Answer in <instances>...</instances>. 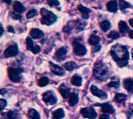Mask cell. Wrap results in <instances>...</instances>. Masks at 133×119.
<instances>
[{"mask_svg":"<svg viewBox=\"0 0 133 119\" xmlns=\"http://www.w3.org/2000/svg\"><path fill=\"white\" fill-rule=\"evenodd\" d=\"M111 54L115 61V62L120 67H124L128 65L129 58V53L125 46L121 44H115L111 48Z\"/></svg>","mask_w":133,"mask_h":119,"instance_id":"1","label":"cell"},{"mask_svg":"<svg viewBox=\"0 0 133 119\" xmlns=\"http://www.w3.org/2000/svg\"><path fill=\"white\" fill-rule=\"evenodd\" d=\"M94 76L100 80H106L109 76V71L108 67L101 62L98 61L94 66Z\"/></svg>","mask_w":133,"mask_h":119,"instance_id":"2","label":"cell"},{"mask_svg":"<svg viewBox=\"0 0 133 119\" xmlns=\"http://www.w3.org/2000/svg\"><path fill=\"white\" fill-rule=\"evenodd\" d=\"M41 14L42 15V18L41 19V22L42 24L51 25L54 23L57 19V16L51 12L47 10L46 9H41Z\"/></svg>","mask_w":133,"mask_h":119,"instance_id":"3","label":"cell"},{"mask_svg":"<svg viewBox=\"0 0 133 119\" xmlns=\"http://www.w3.org/2000/svg\"><path fill=\"white\" fill-rule=\"evenodd\" d=\"M23 69L21 68H9L8 69V75L9 79L14 82L17 83L21 80V73L23 72Z\"/></svg>","mask_w":133,"mask_h":119,"instance_id":"4","label":"cell"},{"mask_svg":"<svg viewBox=\"0 0 133 119\" xmlns=\"http://www.w3.org/2000/svg\"><path fill=\"white\" fill-rule=\"evenodd\" d=\"M43 101L48 104H55L57 102V97L51 91H47L43 94Z\"/></svg>","mask_w":133,"mask_h":119,"instance_id":"5","label":"cell"},{"mask_svg":"<svg viewBox=\"0 0 133 119\" xmlns=\"http://www.w3.org/2000/svg\"><path fill=\"white\" fill-rule=\"evenodd\" d=\"M80 113L86 118L95 119L96 117H97V112L93 108H83V109H81Z\"/></svg>","mask_w":133,"mask_h":119,"instance_id":"6","label":"cell"},{"mask_svg":"<svg viewBox=\"0 0 133 119\" xmlns=\"http://www.w3.org/2000/svg\"><path fill=\"white\" fill-rule=\"evenodd\" d=\"M74 53L79 56H83L87 53V48L84 45L79 44L78 41H74Z\"/></svg>","mask_w":133,"mask_h":119,"instance_id":"7","label":"cell"},{"mask_svg":"<svg viewBox=\"0 0 133 119\" xmlns=\"http://www.w3.org/2000/svg\"><path fill=\"white\" fill-rule=\"evenodd\" d=\"M18 52H19V50H18L17 45L13 44L5 49V51H4V55L5 58L13 57V56H16L18 54Z\"/></svg>","mask_w":133,"mask_h":119,"instance_id":"8","label":"cell"},{"mask_svg":"<svg viewBox=\"0 0 133 119\" xmlns=\"http://www.w3.org/2000/svg\"><path fill=\"white\" fill-rule=\"evenodd\" d=\"M66 54H67V48L65 47H62L59 48L56 52L55 55V58H56L58 61L61 62L65 59L66 58Z\"/></svg>","mask_w":133,"mask_h":119,"instance_id":"9","label":"cell"},{"mask_svg":"<svg viewBox=\"0 0 133 119\" xmlns=\"http://www.w3.org/2000/svg\"><path fill=\"white\" fill-rule=\"evenodd\" d=\"M90 91H91V93H92L94 96L98 97H100V98H101V99L107 98V97H108V95H107V94H106L105 92H104L103 90H99L96 86H92L91 88H90Z\"/></svg>","mask_w":133,"mask_h":119,"instance_id":"10","label":"cell"},{"mask_svg":"<svg viewBox=\"0 0 133 119\" xmlns=\"http://www.w3.org/2000/svg\"><path fill=\"white\" fill-rule=\"evenodd\" d=\"M50 65H51V72L55 75H57V76H63L65 74L64 69L62 67H60L59 65H55V64H54L52 62H50Z\"/></svg>","mask_w":133,"mask_h":119,"instance_id":"11","label":"cell"},{"mask_svg":"<svg viewBox=\"0 0 133 119\" xmlns=\"http://www.w3.org/2000/svg\"><path fill=\"white\" fill-rule=\"evenodd\" d=\"M118 8V2L115 0H111L107 3V9L109 12H116Z\"/></svg>","mask_w":133,"mask_h":119,"instance_id":"12","label":"cell"},{"mask_svg":"<svg viewBox=\"0 0 133 119\" xmlns=\"http://www.w3.org/2000/svg\"><path fill=\"white\" fill-rule=\"evenodd\" d=\"M69 91H70L69 88L67 87L65 84H62L59 87V92H60L61 95L63 97V98H65V99L69 97V96H70Z\"/></svg>","mask_w":133,"mask_h":119,"instance_id":"13","label":"cell"},{"mask_svg":"<svg viewBox=\"0 0 133 119\" xmlns=\"http://www.w3.org/2000/svg\"><path fill=\"white\" fill-rule=\"evenodd\" d=\"M97 105L98 106H101V108H102V111L105 113H109V114H113L115 112V109L114 108L108 103H104V104H97Z\"/></svg>","mask_w":133,"mask_h":119,"instance_id":"14","label":"cell"},{"mask_svg":"<svg viewBox=\"0 0 133 119\" xmlns=\"http://www.w3.org/2000/svg\"><path fill=\"white\" fill-rule=\"evenodd\" d=\"M30 36H31L33 38H34V39H39V38H41V37H43L44 34L43 31H41V30H39V29L33 28V29H31V30H30Z\"/></svg>","mask_w":133,"mask_h":119,"instance_id":"15","label":"cell"},{"mask_svg":"<svg viewBox=\"0 0 133 119\" xmlns=\"http://www.w3.org/2000/svg\"><path fill=\"white\" fill-rule=\"evenodd\" d=\"M12 6H13L14 12H16L21 13V12H23L25 11V7L23 6V5L21 2H18V1H15L13 2Z\"/></svg>","mask_w":133,"mask_h":119,"instance_id":"16","label":"cell"},{"mask_svg":"<svg viewBox=\"0 0 133 119\" xmlns=\"http://www.w3.org/2000/svg\"><path fill=\"white\" fill-rule=\"evenodd\" d=\"M124 87L130 93H133V80L132 79H125L123 82Z\"/></svg>","mask_w":133,"mask_h":119,"instance_id":"17","label":"cell"},{"mask_svg":"<svg viewBox=\"0 0 133 119\" xmlns=\"http://www.w3.org/2000/svg\"><path fill=\"white\" fill-rule=\"evenodd\" d=\"M78 9L80 11V12L82 13L83 17L84 19H88L89 18V13L90 12V9H88V8H87V7H85V6H83L82 5H79L78 6Z\"/></svg>","mask_w":133,"mask_h":119,"instance_id":"18","label":"cell"},{"mask_svg":"<svg viewBox=\"0 0 133 119\" xmlns=\"http://www.w3.org/2000/svg\"><path fill=\"white\" fill-rule=\"evenodd\" d=\"M65 117V112L63 109H58L52 113L53 119H62Z\"/></svg>","mask_w":133,"mask_h":119,"instance_id":"19","label":"cell"},{"mask_svg":"<svg viewBox=\"0 0 133 119\" xmlns=\"http://www.w3.org/2000/svg\"><path fill=\"white\" fill-rule=\"evenodd\" d=\"M79 101V97H78V95L75 93H72L70 94L69 97V104L71 106H75Z\"/></svg>","mask_w":133,"mask_h":119,"instance_id":"20","label":"cell"},{"mask_svg":"<svg viewBox=\"0 0 133 119\" xmlns=\"http://www.w3.org/2000/svg\"><path fill=\"white\" fill-rule=\"evenodd\" d=\"M82 82H83L82 78H81L79 76H78V75H75V76H73L72 77L71 83H72V84L74 85V86L79 87V86L82 85Z\"/></svg>","mask_w":133,"mask_h":119,"instance_id":"21","label":"cell"},{"mask_svg":"<svg viewBox=\"0 0 133 119\" xmlns=\"http://www.w3.org/2000/svg\"><path fill=\"white\" fill-rule=\"evenodd\" d=\"M5 119H16L17 118V112L14 111H9L6 113L2 114Z\"/></svg>","mask_w":133,"mask_h":119,"instance_id":"22","label":"cell"},{"mask_svg":"<svg viewBox=\"0 0 133 119\" xmlns=\"http://www.w3.org/2000/svg\"><path fill=\"white\" fill-rule=\"evenodd\" d=\"M100 41V38L98 36L95 35V34H92L90 37V39H89V43L91 45H94V46H96L98 44Z\"/></svg>","mask_w":133,"mask_h":119,"instance_id":"23","label":"cell"},{"mask_svg":"<svg viewBox=\"0 0 133 119\" xmlns=\"http://www.w3.org/2000/svg\"><path fill=\"white\" fill-rule=\"evenodd\" d=\"M118 27H119V30L122 33H126L129 31V27L127 25V23L125 22V21H120L119 23H118Z\"/></svg>","mask_w":133,"mask_h":119,"instance_id":"24","label":"cell"},{"mask_svg":"<svg viewBox=\"0 0 133 119\" xmlns=\"http://www.w3.org/2000/svg\"><path fill=\"white\" fill-rule=\"evenodd\" d=\"M28 116L30 119H40V115L34 109H30L28 112Z\"/></svg>","mask_w":133,"mask_h":119,"instance_id":"25","label":"cell"},{"mask_svg":"<svg viewBox=\"0 0 133 119\" xmlns=\"http://www.w3.org/2000/svg\"><path fill=\"white\" fill-rule=\"evenodd\" d=\"M100 26H101V28L103 31L107 32L111 28V23L108 20H104V21L101 23Z\"/></svg>","mask_w":133,"mask_h":119,"instance_id":"26","label":"cell"},{"mask_svg":"<svg viewBox=\"0 0 133 119\" xmlns=\"http://www.w3.org/2000/svg\"><path fill=\"white\" fill-rule=\"evenodd\" d=\"M126 98H127V96L125 94H117L115 95V100L118 103H123V102H125L126 101Z\"/></svg>","mask_w":133,"mask_h":119,"instance_id":"27","label":"cell"},{"mask_svg":"<svg viewBox=\"0 0 133 119\" xmlns=\"http://www.w3.org/2000/svg\"><path fill=\"white\" fill-rule=\"evenodd\" d=\"M109 87H114V88H118L119 87V79L117 78L116 76L113 77L111 79V81L108 83Z\"/></svg>","mask_w":133,"mask_h":119,"instance_id":"28","label":"cell"},{"mask_svg":"<svg viewBox=\"0 0 133 119\" xmlns=\"http://www.w3.org/2000/svg\"><path fill=\"white\" fill-rule=\"evenodd\" d=\"M48 83H49V80H48L47 77H41V78L38 80V82H37L38 86L41 87H45V86H47Z\"/></svg>","mask_w":133,"mask_h":119,"instance_id":"29","label":"cell"},{"mask_svg":"<svg viewBox=\"0 0 133 119\" xmlns=\"http://www.w3.org/2000/svg\"><path fill=\"white\" fill-rule=\"evenodd\" d=\"M75 68H76V64L73 62H69L65 64V69L68 71H72Z\"/></svg>","mask_w":133,"mask_h":119,"instance_id":"30","label":"cell"},{"mask_svg":"<svg viewBox=\"0 0 133 119\" xmlns=\"http://www.w3.org/2000/svg\"><path fill=\"white\" fill-rule=\"evenodd\" d=\"M129 7H131V5L129 2H125V0H120L119 1V8H120V9L124 10V9H125L127 8H129Z\"/></svg>","mask_w":133,"mask_h":119,"instance_id":"31","label":"cell"},{"mask_svg":"<svg viewBox=\"0 0 133 119\" xmlns=\"http://www.w3.org/2000/svg\"><path fill=\"white\" fill-rule=\"evenodd\" d=\"M26 48H27V49L29 51H32L34 46V42H33V41L31 40V38L30 37L26 38Z\"/></svg>","mask_w":133,"mask_h":119,"instance_id":"32","label":"cell"},{"mask_svg":"<svg viewBox=\"0 0 133 119\" xmlns=\"http://www.w3.org/2000/svg\"><path fill=\"white\" fill-rule=\"evenodd\" d=\"M37 14V11L36 9H30V10L28 11V12L26 13V17H27L28 19H30V18L35 16Z\"/></svg>","mask_w":133,"mask_h":119,"instance_id":"33","label":"cell"},{"mask_svg":"<svg viewBox=\"0 0 133 119\" xmlns=\"http://www.w3.org/2000/svg\"><path fill=\"white\" fill-rule=\"evenodd\" d=\"M48 3L51 7H56L59 5V2L58 0H47Z\"/></svg>","mask_w":133,"mask_h":119,"instance_id":"34","label":"cell"},{"mask_svg":"<svg viewBox=\"0 0 133 119\" xmlns=\"http://www.w3.org/2000/svg\"><path fill=\"white\" fill-rule=\"evenodd\" d=\"M108 37L109 38H111V39H117V38L119 37V34L117 33L116 31H111V32L108 35Z\"/></svg>","mask_w":133,"mask_h":119,"instance_id":"35","label":"cell"},{"mask_svg":"<svg viewBox=\"0 0 133 119\" xmlns=\"http://www.w3.org/2000/svg\"><path fill=\"white\" fill-rule=\"evenodd\" d=\"M21 15L18 12H13L12 13V18L14 19H21Z\"/></svg>","mask_w":133,"mask_h":119,"instance_id":"36","label":"cell"},{"mask_svg":"<svg viewBox=\"0 0 133 119\" xmlns=\"http://www.w3.org/2000/svg\"><path fill=\"white\" fill-rule=\"evenodd\" d=\"M6 105H7L6 101H5L3 99H1L0 100V110L2 111L5 108V107H6Z\"/></svg>","mask_w":133,"mask_h":119,"instance_id":"37","label":"cell"},{"mask_svg":"<svg viewBox=\"0 0 133 119\" xmlns=\"http://www.w3.org/2000/svg\"><path fill=\"white\" fill-rule=\"evenodd\" d=\"M34 54H37V53H39L40 51H41V48L38 46V45H36V46H34V48H33V50L31 51Z\"/></svg>","mask_w":133,"mask_h":119,"instance_id":"38","label":"cell"},{"mask_svg":"<svg viewBox=\"0 0 133 119\" xmlns=\"http://www.w3.org/2000/svg\"><path fill=\"white\" fill-rule=\"evenodd\" d=\"M99 119H110L109 116L106 114H104V115H101V117L99 118Z\"/></svg>","mask_w":133,"mask_h":119,"instance_id":"39","label":"cell"},{"mask_svg":"<svg viewBox=\"0 0 133 119\" xmlns=\"http://www.w3.org/2000/svg\"><path fill=\"white\" fill-rule=\"evenodd\" d=\"M8 30H9V32H12V33H14L15 32L14 28L12 27H11V26H9L8 27Z\"/></svg>","mask_w":133,"mask_h":119,"instance_id":"40","label":"cell"},{"mask_svg":"<svg viewBox=\"0 0 133 119\" xmlns=\"http://www.w3.org/2000/svg\"><path fill=\"white\" fill-rule=\"evenodd\" d=\"M5 3H6L7 5H11V3H12V0H2Z\"/></svg>","mask_w":133,"mask_h":119,"instance_id":"41","label":"cell"},{"mask_svg":"<svg viewBox=\"0 0 133 119\" xmlns=\"http://www.w3.org/2000/svg\"><path fill=\"white\" fill-rule=\"evenodd\" d=\"M5 92H6V90H5V89H2V90H0V93H1L2 95H4V94H5Z\"/></svg>","mask_w":133,"mask_h":119,"instance_id":"42","label":"cell"},{"mask_svg":"<svg viewBox=\"0 0 133 119\" xmlns=\"http://www.w3.org/2000/svg\"><path fill=\"white\" fill-rule=\"evenodd\" d=\"M95 48H96V49H94V50H93V52H95V51H99V50L101 49V46H97V47H96Z\"/></svg>","mask_w":133,"mask_h":119,"instance_id":"43","label":"cell"},{"mask_svg":"<svg viewBox=\"0 0 133 119\" xmlns=\"http://www.w3.org/2000/svg\"><path fill=\"white\" fill-rule=\"evenodd\" d=\"M129 37H130V38L133 39V30L129 31Z\"/></svg>","mask_w":133,"mask_h":119,"instance_id":"44","label":"cell"},{"mask_svg":"<svg viewBox=\"0 0 133 119\" xmlns=\"http://www.w3.org/2000/svg\"><path fill=\"white\" fill-rule=\"evenodd\" d=\"M129 24L132 26L133 27V19H129Z\"/></svg>","mask_w":133,"mask_h":119,"instance_id":"45","label":"cell"},{"mask_svg":"<svg viewBox=\"0 0 133 119\" xmlns=\"http://www.w3.org/2000/svg\"><path fill=\"white\" fill-rule=\"evenodd\" d=\"M3 34V27H2V25L1 26V35H2Z\"/></svg>","mask_w":133,"mask_h":119,"instance_id":"46","label":"cell"},{"mask_svg":"<svg viewBox=\"0 0 133 119\" xmlns=\"http://www.w3.org/2000/svg\"><path fill=\"white\" fill-rule=\"evenodd\" d=\"M132 58H133V51H132Z\"/></svg>","mask_w":133,"mask_h":119,"instance_id":"47","label":"cell"}]
</instances>
